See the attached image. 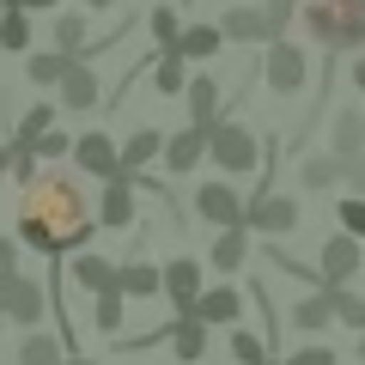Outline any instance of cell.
Returning a JSON list of instances; mask_svg holds the SVG:
<instances>
[{
    "label": "cell",
    "mask_w": 365,
    "mask_h": 365,
    "mask_svg": "<svg viewBox=\"0 0 365 365\" xmlns=\"http://www.w3.org/2000/svg\"><path fill=\"white\" fill-rule=\"evenodd\" d=\"M170 49H177L182 61H213V55L225 49V37H220V25H201V19H195V25L177 31V43H170Z\"/></svg>",
    "instance_id": "d6986e66"
},
{
    "label": "cell",
    "mask_w": 365,
    "mask_h": 365,
    "mask_svg": "<svg viewBox=\"0 0 365 365\" xmlns=\"http://www.w3.org/2000/svg\"><path fill=\"white\" fill-rule=\"evenodd\" d=\"M268 365H274V359H268Z\"/></svg>",
    "instance_id": "816d5d0a"
},
{
    "label": "cell",
    "mask_w": 365,
    "mask_h": 365,
    "mask_svg": "<svg viewBox=\"0 0 365 365\" xmlns=\"http://www.w3.org/2000/svg\"><path fill=\"white\" fill-rule=\"evenodd\" d=\"M6 177H13V182H25V189H31V182L43 177V158L31 153V146H13V165H6Z\"/></svg>",
    "instance_id": "8d00e7d4"
},
{
    "label": "cell",
    "mask_w": 365,
    "mask_h": 365,
    "mask_svg": "<svg viewBox=\"0 0 365 365\" xmlns=\"http://www.w3.org/2000/svg\"><path fill=\"white\" fill-rule=\"evenodd\" d=\"M359 359H365V335H359Z\"/></svg>",
    "instance_id": "c3c4849f"
},
{
    "label": "cell",
    "mask_w": 365,
    "mask_h": 365,
    "mask_svg": "<svg viewBox=\"0 0 365 365\" xmlns=\"http://www.w3.org/2000/svg\"><path fill=\"white\" fill-rule=\"evenodd\" d=\"M116 292H122V299H158V268L146 256L116 262Z\"/></svg>",
    "instance_id": "ffe728a7"
},
{
    "label": "cell",
    "mask_w": 365,
    "mask_h": 365,
    "mask_svg": "<svg viewBox=\"0 0 365 365\" xmlns=\"http://www.w3.org/2000/svg\"><path fill=\"white\" fill-rule=\"evenodd\" d=\"M86 6H98V13H104V6H116V0H86Z\"/></svg>",
    "instance_id": "7dc6e473"
},
{
    "label": "cell",
    "mask_w": 365,
    "mask_h": 365,
    "mask_svg": "<svg viewBox=\"0 0 365 365\" xmlns=\"http://www.w3.org/2000/svg\"><path fill=\"white\" fill-rule=\"evenodd\" d=\"M299 201L292 195H250L244 201V232H262V237H280V232H299Z\"/></svg>",
    "instance_id": "8992f818"
},
{
    "label": "cell",
    "mask_w": 365,
    "mask_h": 365,
    "mask_svg": "<svg viewBox=\"0 0 365 365\" xmlns=\"http://www.w3.org/2000/svg\"><path fill=\"white\" fill-rule=\"evenodd\" d=\"M165 341H170V353H177L182 365H201V359H207V323H201V317H189V311L170 323Z\"/></svg>",
    "instance_id": "e0dca14e"
},
{
    "label": "cell",
    "mask_w": 365,
    "mask_h": 365,
    "mask_svg": "<svg viewBox=\"0 0 365 365\" xmlns=\"http://www.w3.org/2000/svg\"><path fill=\"white\" fill-rule=\"evenodd\" d=\"M0 287H6V274H0Z\"/></svg>",
    "instance_id": "f907efd6"
},
{
    "label": "cell",
    "mask_w": 365,
    "mask_h": 365,
    "mask_svg": "<svg viewBox=\"0 0 365 365\" xmlns=\"http://www.w3.org/2000/svg\"><path fill=\"white\" fill-rule=\"evenodd\" d=\"M67 61H73V55H61V49H25V79L31 86H55V79L67 73Z\"/></svg>",
    "instance_id": "4316f807"
},
{
    "label": "cell",
    "mask_w": 365,
    "mask_h": 365,
    "mask_svg": "<svg viewBox=\"0 0 365 365\" xmlns=\"http://www.w3.org/2000/svg\"><path fill=\"white\" fill-rule=\"evenodd\" d=\"M98 220H91L86 195H79L73 177H37L25 189V207H19V244L37 250V256H73L91 244Z\"/></svg>",
    "instance_id": "6da1fadb"
},
{
    "label": "cell",
    "mask_w": 365,
    "mask_h": 365,
    "mask_svg": "<svg viewBox=\"0 0 365 365\" xmlns=\"http://www.w3.org/2000/svg\"><path fill=\"white\" fill-rule=\"evenodd\" d=\"M262 79H268L274 98H299L311 86V61L292 37H268V55H262Z\"/></svg>",
    "instance_id": "277c9868"
},
{
    "label": "cell",
    "mask_w": 365,
    "mask_h": 365,
    "mask_svg": "<svg viewBox=\"0 0 365 365\" xmlns=\"http://www.w3.org/2000/svg\"><path fill=\"white\" fill-rule=\"evenodd\" d=\"M165 170L170 177H189V170L207 158V128H177V134H165Z\"/></svg>",
    "instance_id": "4fadbf2b"
},
{
    "label": "cell",
    "mask_w": 365,
    "mask_h": 365,
    "mask_svg": "<svg viewBox=\"0 0 365 365\" xmlns=\"http://www.w3.org/2000/svg\"><path fill=\"white\" fill-rule=\"evenodd\" d=\"M182 79H189V61H182L177 49H158V61H153V91L177 98V91H182Z\"/></svg>",
    "instance_id": "f546056e"
},
{
    "label": "cell",
    "mask_w": 365,
    "mask_h": 365,
    "mask_svg": "<svg viewBox=\"0 0 365 365\" xmlns=\"http://www.w3.org/2000/svg\"><path fill=\"white\" fill-rule=\"evenodd\" d=\"M207 158L225 170V177H250V170L262 165V140H256V128H250V122L220 116V122L207 128Z\"/></svg>",
    "instance_id": "3957f363"
},
{
    "label": "cell",
    "mask_w": 365,
    "mask_h": 365,
    "mask_svg": "<svg viewBox=\"0 0 365 365\" xmlns=\"http://www.w3.org/2000/svg\"><path fill=\"white\" fill-rule=\"evenodd\" d=\"M49 49H61V55H86L91 49V25H86V13H55V25H49Z\"/></svg>",
    "instance_id": "cb8c5ba5"
},
{
    "label": "cell",
    "mask_w": 365,
    "mask_h": 365,
    "mask_svg": "<svg viewBox=\"0 0 365 365\" xmlns=\"http://www.w3.org/2000/svg\"><path fill=\"white\" fill-rule=\"evenodd\" d=\"M274 365H335V347H299V353H287V359H274Z\"/></svg>",
    "instance_id": "ab89813d"
},
{
    "label": "cell",
    "mask_w": 365,
    "mask_h": 365,
    "mask_svg": "<svg viewBox=\"0 0 365 365\" xmlns=\"http://www.w3.org/2000/svg\"><path fill=\"white\" fill-rule=\"evenodd\" d=\"M158 292H165V299L177 304V317H182L189 304L201 299V262L195 256H170L165 268H158Z\"/></svg>",
    "instance_id": "ba28073f"
},
{
    "label": "cell",
    "mask_w": 365,
    "mask_h": 365,
    "mask_svg": "<svg viewBox=\"0 0 365 365\" xmlns=\"http://www.w3.org/2000/svg\"><path fill=\"white\" fill-rule=\"evenodd\" d=\"M292 323H299V329H311V335H317V329H329V323H335V304H329V287L304 292V299L292 304Z\"/></svg>",
    "instance_id": "484cf974"
},
{
    "label": "cell",
    "mask_w": 365,
    "mask_h": 365,
    "mask_svg": "<svg viewBox=\"0 0 365 365\" xmlns=\"http://www.w3.org/2000/svg\"><path fill=\"white\" fill-rule=\"evenodd\" d=\"M182 98H189V128H213L220 122V79L213 73H189Z\"/></svg>",
    "instance_id": "9a60e30c"
},
{
    "label": "cell",
    "mask_w": 365,
    "mask_h": 365,
    "mask_svg": "<svg viewBox=\"0 0 365 365\" xmlns=\"http://www.w3.org/2000/svg\"><path fill=\"white\" fill-rule=\"evenodd\" d=\"M61 280H73L79 292H104V287H116V262L98 256V250H73L67 268H61Z\"/></svg>",
    "instance_id": "8fae6325"
},
{
    "label": "cell",
    "mask_w": 365,
    "mask_h": 365,
    "mask_svg": "<svg viewBox=\"0 0 365 365\" xmlns=\"http://www.w3.org/2000/svg\"><path fill=\"white\" fill-rule=\"evenodd\" d=\"M353 86H359V91H365V61H353Z\"/></svg>",
    "instance_id": "ee69618b"
},
{
    "label": "cell",
    "mask_w": 365,
    "mask_h": 365,
    "mask_svg": "<svg viewBox=\"0 0 365 365\" xmlns=\"http://www.w3.org/2000/svg\"><path fill=\"white\" fill-rule=\"evenodd\" d=\"M232 359L237 365H268V341L250 335V329H232Z\"/></svg>",
    "instance_id": "836d02e7"
},
{
    "label": "cell",
    "mask_w": 365,
    "mask_h": 365,
    "mask_svg": "<svg viewBox=\"0 0 365 365\" xmlns=\"http://www.w3.org/2000/svg\"><path fill=\"white\" fill-rule=\"evenodd\" d=\"M31 153H37V158H67V153H73V140H67L61 128H43L37 140H31Z\"/></svg>",
    "instance_id": "74e56055"
},
{
    "label": "cell",
    "mask_w": 365,
    "mask_h": 365,
    "mask_svg": "<svg viewBox=\"0 0 365 365\" xmlns=\"http://www.w3.org/2000/svg\"><path fill=\"white\" fill-rule=\"evenodd\" d=\"M220 37L225 43H268V19H262V6H232V13L220 19Z\"/></svg>",
    "instance_id": "7402d4cb"
},
{
    "label": "cell",
    "mask_w": 365,
    "mask_h": 365,
    "mask_svg": "<svg viewBox=\"0 0 365 365\" xmlns=\"http://www.w3.org/2000/svg\"><path fill=\"white\" fill-rule=\"evenodd\" d=\"M6 165H13V146H0V177H6Z\"/></svg>",
    "instance_id": "bcb514c9"
},
{
    "label": "cell",
    "mask_w": 365,
    "mask_h": 365,
    "mask_svg": "<svg viewBox=\"0 0 365 365\" xmlns=\"http://www.w3.org/2000/svg\"><path fill=\"white\" fill-rule=\"evenodd\" d=\"M329 140H335V158L365 153V116H359V110H335V122H329Z\"/></svg>",
    "instance_id": "d4e9b609"
},
{
    "label": "cell",
    "mask_w": 365,
    "mask_h": 365,
    "mask_svg": "<svg viewBox=\"0 0 365 365\" xmlns=\"http://www.w3.org/2000/svg\"><path fill=\"white\" fill-rule=\"evenodd\" d=\"M195 220L207 225H244V195L232 182H201L195 189Z\"/></svg>",
    "instance_id": "30bf717a"
},
{
    "label": "cell",
    "mask_w": 365,
    "mask_h": 365,
    "mask_svg": "<svg viewBox=\"0 0 365 365\" xmlns=\"http://www.w3.org/2000/svg\"><path fill=\"white\" fill-rule=\"evenodd\" d=\"M299 182H304V189H335V182H341V158L335 153H329V158H304Z\"/></svg>",
    "instance_id": "1f68e13d"
},
{
    "label": "cell",
    "mask_w": 365,
    "mask_h": 365,
    "mask_svg": "<svg viewBox=\"0 0 365 365\" xmlns=\"http://www.w3.org/2000/svg\"><path fill=\"white\" fill-rule=\"evenodd\" d=\"M189 317H201L207 329L213 323H237V317H244V292L237 287H207L195 304H189Z\"/></svg>",
    "instance_id": "2e32d148"
},
{
    "label": "cell",
    "mask_w": 365,
    "mask_h": 365,
    "mask_svg": "<svg viewBox=\"0 0 365 365\" xmlns=\"http://www.w3.org/2000/svg\"><path fill=\"white\" fill-rule=\"evenodd\" d=\"M73 165H79V177H98V182H110V177H116V140H110V134L104 128H86V134H79V140H73Z\"/></svg>",
    "instance_id": "9c48e42d"
},
{
    "label": "cell",
    "mask_w": 365,
    "mask_h": 365,
    "mask_svg": "<svg viewBox=\"0 0 365 365\" xmlns=\"http://www.w3.org/2000/svg\"><path fill=\"white\" fill-rule=\"evenodd\" d=\"M61 365H98V359H86V353H67V359Z\"/></svg>",
    "instance_id": "f6af8a7d"
},
{
    "label": "cell",
    "mask_w": 365,
    "mask_h": 365,
    "mask_svg": "<svg viewBox=\"0 0 365 365\" xmlns=\"http://www.w3.org/2000/svg\"><path fill=\"white\" fill-rule=\"evenodd\" d=\"M43 317H49V292H43V280H31L25 268H19V274H6V287H0V323L37 329Z\"/></svg>",
    "instance_id": "5b68a950"
},
{
    "label": "cell",
    "mask_w": 365,
    "mask_h": 365,
    "mask_svg": "<svg viewBox=\"0 0 365 365\" xmlns=\"http://www.w3.org/2000/svg\"><path fill=\"white\" fill-rule=\"evenodd\" d=\"M244 256H250V232H244V225H220V237H213L207 262H213L220 274H237V268H244Z\"/></svg>",
    "instance_id": "44dd1931"
},
{
    "label": "cell",
    "mask_w": 365,
    "mask_h": 365,
    "mask_svg": "<svg viewBox=\"0 0 365 365\" xmlns=\"http://www.w3.org/2000/svg\"><path fill=\"white\" fill-rule=\"evenodd\" d=\"M55 98H61V110H73V116H86V110L104 104V86H98V73H91L86 55H73V61H67V73L55 79Z\"/></svg>",
    "instance_id": "52a82bcc"
},
{
    "label": "cell",
    "mask_w": 365,
    "mask_h": 365,
    "mask_svg": "<svg viewBox=\"0 0 365 365\" xmlns=\"http://www.w3.org/2000/svg\"><path fill=\"white\" fill-rule=\"evenodd\" d=\"M262 19H268V37H287L299 19V0H262Z\"/></svg>",
    "instance_id": "d590c367"
},
{
    "label": "cell",
    "mask_w": 365,
    "mask_h": 365,
    "mask_svg": "<svg viewBox=\"0 0 365 365\" xmlns=\"http://www.w3.org/2000/svg\"><path fill=\"white\" fill-rule=\"evenodd\" d=\"M146 25H153V43H158V49H170V43H177V31H182V19H177V6H153V13H146Z\"/></svg>",
    "instance_id": "e575fe53"
},
{
    "label": "cell",
    "mask_w": 365,
    "mask_h": 365,
    "mask_svg": "<svg viewBox=\"0 0 365 365\" xmlns=\"http://www.w3.org/2000/svg\"><path fill=\"white\" fill-rule=\"evenodd\" d=\"M304 31L329 55L365 49V0H304Z\"/></svg>",
    "instance_id": "7a4b0ae2"
},
{
    "label": "cell",
    "mask_w": 365,
    "mask_h": 365,
    "mask_svg": "<svg viewBox=\"0 0 365 365\" xmlns=\"http://www.w3.org/2000/svg\"><path fill=\"white\" fill-rule=\"evenodd\" d=\"M122 317H128V299H122L116 287H104V292H91V323L104 329V335H122Z\"/></svg>",
    "instance_id": "f1b7e54d"
},
{
    "label": "cell",
    "mask_w": 365,
    "mask_h": 365,
    "mask_svg": "<svg viewBox=\"0 0 365 365\" xmlns=\"http://www.w3.org/2000/svg\"><path fill=\"white\" fill-rule=\"evenodd\" d=\"M91 220L104 225V232H128V225H134V182L122 177V170L104 182V201H98V213H91Z\"/></svg>",
    "instance_id": "5bb4252c"
},
{
    "label": "cell",
    "mask_w": 365,
    "mask_h": 365,
    "mask_svg": "<svg viewBox=\"0 0 365 365\" xmlns=\"http://www.w3.org/2000/svg\"><path fill=\"white\" fill-rule=\"evenodd\" d=\"M0 274H19V237H0Z\"/></svg>",
    "instance_id": "b9f144b4"
},
{
    "label": "cell",
    "mask_w": 365,
    "mask_h": 365,
    "mask_svg": "<svg viewBox=\"0 0 365 365\" xmlns=\"http://www.w3.org/2000/svg\"><path fill=\"white\" fill-rule=\"evenodd\" d=\"M341 177H347V189H353V195H365V153L341 158Z\"/></svg>",
    "instance_id": "60d3db41"
},
{
    "label": "cell",
    "mask_w": 365,
    "mask_h": 365,
    "mask_svg": "<svg viewBox=\"0 0 365 365\" xmlns=\"http://www.w3.org/2000/svg\"><path fill=\"white\" fill-rule=\"evenodd\" d=\"M341 225H347V237H365V195H347L341 201V213H335Z\"/></svg>",
    "instance_id": "f35d334b"
},
{
    "label": "cell",
    "mask_w": 365,
    "mask_h": 365,
    "mask_svg": "<svg viewBox=\"0 0 365 365\" xmlns=\"http://www.w3.org/2000/svg\"><path fill=\"white\" fill-rule=\"evenodd\" d=\"M317 274H323V287H347L353 274H359V237L335 232L323 244V262H317Z\"/></svg>",
    "instance_id": "7c38bea8"
},
{
    "label": "cell",
    "mask_w": 365,
    "mask_h": 365,
    "mask_svg": "<svg viewBox=\"0 0 365 365\" xmlns=\"http://www.w3.org/2000/svg\"><path fill=\"white\" fill-rule=\"evenodd\" d=\"M13 359H19V365H61V359H67V347L49 335V329H25Z\"/></svg>",
    "instance_id": "603a6c76"
},
{
    "label": "cell",
    "mask_w": 365,
    "mask_h": 365,
    "mask_svg": "<svg viewBox=\"0 0 365 365\" xmlns=\"http://www.w3.org/2000/svg\"><path fill=\"white\" fill-rule=\"evenodd\" d=\"M158 153H165V128H153V122H146V128H134L128 140L116 146V165H122V170H146Z\"/></svg>",
    "instance_id": "ac0fdd59"
},
{
    "label": "cell",
    "mask_w": 365,
    "mask_h": 365,
    "mask_svg": "<svg viewBox=\"0 0 365 365\" xmlns=\"http://www.w3.org/2000/svg\"><path fill=\"white\" fill-rule=\"evenodd\" d=\"M329 304H335V323H341V329H359V335H365V299H359V292L329 287Z\"/></svg>",
    "instance_id": "4dcf8cb0"
},
{
    "label": "cell",
    "mask_w": 365,
    "mask_h": 365,
    "mask_svg": "<svg viewBox=\"0 0 365 365\" xmlns=\"http://www.w3.org/2000/svg\"><path fill=\"white\" fill-rule=\"evenodd\" d=\"M13 6H25V13H55L61 0H13Z\"/></svg>",
    "instance_id": "7bdbcfd3"
},
{
    "label": "cell",
    "mask_w": 365,
    "mask_h": 365,
    "mask_svg": "<svg viewBox=\"0 0 365 365\" xmlns=\"http://www.w3.org/2000/svg\"><path fill=\"white\" fill-rule=\"evenodd\" d=\"M0 49H6V55H25L31 49V13H25V6H0Z\"/></svg>",
    "instance_id": "83f0119b"
},
{
    "label": "cell",
    "mask_w": 365,
    "mask_h": 365,
    "mask_svg": "<svg viewBox=\"0 0 365 365\" xmlns=\"http://www.w3.org/2000/svg\"><path fill=\"white\" fill-rule=\"evenodd\" d=\"M0 6H13V0H0Z\"/></svg>",
    "instance_id": "681fc988"
},
{
    "label": "cell",
    "mask_w": 365,
    "mask_h": 365,
    "mask_svg": "<svg viewBox=\"0 0 365 365\" xmlns=\"http://www.w3.org/2000/svg\"><path fill=\"white\" fill-rule=\"evenodd\" d=\"M43 128H55V104H31L25 116H19V128H13V146H31Z\"/></svg>",
    "instance_id": "d6a6232c"
}]
</instances>
